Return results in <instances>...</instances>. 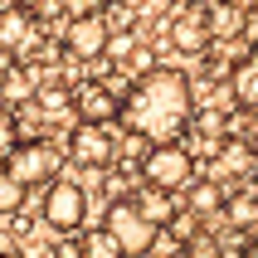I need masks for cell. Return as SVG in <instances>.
<instances>
[{
  "mask_svg": "<svg viewBox=\"0 0 258 258\" xmlns=\"http://www.w3.org/2000/svg\"><path fill=\"white\" fill-rule=\"evenodd\" d=\"M229 93H234L239 107L258 112V49L244 58V63H234V69H229Z\"/></svg>",
  "mask_w": 258,
  "mask_h": 258,
  "instance_id": "obj_13",
  "label": "cell"
},
{
  "mask_svg": "<svg viewBox=\"0 0 258 258\" xmlns=\"http://www.w3.org/2000/svg\"><path fill=\"white\" fill-rule=\"evenodd\" d=\"M229 224H239V229L258 224V195H229Z\"/></svg>",
  "mask_w": 258,
  "mask_h": 258,
  "instance_id": "obj_19",
  "label": "cell"
},
{
  "mask_svg": "<svg viewBox=\"0 0 258 258\" xmlns=\"http://www.w3.org/2000/svg\"><path fill=\"white\" fill-rule=\"evenodd\" d=\"M132 205H137V210H142V219H151V224H156L161 234H166V229L175 224V219L185 215V205H180V200H171L166 190H146V185L137 190V195H132Z\"/></svg>",
  "mask_w": 258,
  "mask_h": 258,
  "instance_id": "obj_10",
  "label": "cell"
},
{
  "mask_svg": "<svg viewBox=\"0 0 258 258\" xmlns=\"http://www.w3.org/2000/svg\"><path fill=\"white\" fill-rule=\"evenodd\" d=\"M5 171H10L25 190L29 185H44V190H49V185H54V171H58V151L49 142H20Z\"/></svg>",
  "mask_w": 258,
  "mask_h": 258,
  "instance_id": "obj_6",
  "label": "cell"
},
{
  "mask_svg": "<svg viewBox=\"0 0 258 258\" xmlns=\"http://www.w3.org/2000/svg\"><path fill=\"white\" fill-rule=\"evenodd\" d=\"M73 112L88 127H107L112 117H122V98L112 93V83H83L73 93Z\"/></svg>",
  "mask_w": 258,
  "mask_h": 258,
  "instance_id": "obj_8",
  "label": "cell"
},
{
  "mask_svg": "<svg viewBox=\"0 0 258 258\" xmlns=\"http://www.w3.org/2000/svg\"><path fill=\"white\" fill-rule=\"evenodd\" d=\"M117 122L146 146H171L195 127V88L180 69H151L122 93Z\"/></svg>",
  "mask_w": 258,
  "mask_h": 258,
  "instance_id": "obj_1",
  "label": "cell"
},
{
  "mask_svg": "<svg viewBox=\"0 0 258 258\" xmlns=\"http://www.w3.org/2000/svg\"><path fill=\"white\" fill-rule=\"evenodd\" d=\"M83 258H122V253H117V244L98 229V234H88V239H83Z\"/></svg>",
  "mask_w": 258,
  "mask_h": 258,
  "instance_id": "obj_20",
  "label": "cell"
},
{
  "mask_svg": "<svg viewBox=\"0 0 258 258\" xmlns=\"http://www.w3.org/2000/svg\"><path fill=\"white\" fill-rule=\"evenodd\" d=\"M39 215H44V224H49V229L73 234L78 224H83V215H88L83 185H73V180H54V185L44 190V200H39Z\"/></svg>",
  "mask_w": 258,
  "mask_h": 258,
  "instance_id": "obj_4",
  "label": "cell"
},
{
  "mask_svg": "<svg viewBox=\"0 0 258 258\" xmlns=\"http://www.w3.org/2000/svg\"><path fill=\"white\" fill-rule=\"evenodd\" d=\"M54 258H83V239H58Z\"/></svg>",
  "mask_w": 258,
  "mask_h": 258,
  "instance_id": "obj_21",
  "label": "cell"
},
{
  "mask_svg": "<svg viewBox=\"0 0 258 258\" xmlns=\"http://www.w3.org/2000/svg\"><path fill=\"white\" fill-rule=\"evenodd\" d=\"M215 156H219V175H248V171L258 166V161H253V146H248V142H224Z\"/></svg>",
  "mask_w": 258,
  "mask_h": 258,
  "instance_id": "obj_16",
  "label": "cell"
},
{
  "mask_svg": "<svg viewBox=\"0 0 258 258\" xmlns=\"http://www.w3.org/2000/svg\"><path fill=\"white\" fill-rule=\"evenodd\" d=\"M185 258H219V253H215V248H190Z\"/></svg>",
  "mask_w": 258,
  "mask_h": 258,
  "instance_id": "obj_22",
  "label": "cell"
},
{
  "mask_svg": "<svg viewBox=\"0 0 258 258\" xmlns=\"http://www.w3.org/2000/svg\"><path fill=\"white\" fill-rule=\"evenodd\" d=\"M102 234L117 244V253H122V258H146L151 248L161 244V229L151 224V219H142V210H137L132 200L107 205V215H102Z\"/></svg>",
  "mask_w": 258,
  "mask_h": 258,
  "instance_id": "obj_3",
  "label": "cell"
},
{
  "mask_svg": "<svg viewBox=\"0 0 258 258\" xmlns=\"http://www.w3.org/2000/svg\"><path fill=\"white\" fill-rule=\"evenodd\" d=\"M15 146H20V122H15L5 107H0V171L10 166V156H15Z\"/></svg>",
  "mask_w": 258,
  "mask_h": 258,
  "instance_id": "obj_18",
  "label": "cell"
},
{
  "mask_svg": "<svg viewBox=\"0 0 258 258\" xmlns=\"http://www.w3.org/2000/svg\"><path fill=\"white\" fill-rule=\"evenodd\" d=\"M253 161H258V142H253Z\"/></svg>",
  "mask_w": 258,
  "mask_h": 258,
  "instance_id": "obj_26",
  "label": "cell"
},
{
  "mask_svg": "<svg viewBox=\"0 0 258 258\" xmlns=\"http://www.w3.org/2000/svg\"><path fill=\"white\" fill-rule=\"evenodd\" d=\"M107 39H112V29H107L102 15H78V20H69V29H63V54L93 63V58L107 54Z\"/></svg>",
  "mask_w": 258,
  "mask_h": 258,
  "instance_id": "obj_7",
  "label": "cell"
},
{
  "mask_svg": "<svg viewBox=\"0 0 258 258\" xmlns=\"http://www.w3.org/2000/svg\"><path fill=\"white\" fill-rule=\"evenodd\" d=\"M244 10H258V0H244Z\"/></svg>",
  "mask_w": 258,
  "mask_h": 258,
  "instance_id": "obj_24",
  "label": "cell"
},
{
  "mask_svg": "<svg viewBox=\"0 0 258 258\" xmlns=\"http://www.w3.org/2000/svg\"><path fill=\"white\" fill-rule=\"evenodd\" d=\"M34 10H25V5H10V10H0V49H25V44H34Z\"/></svg>",
  "mask_w": 258,
  "mask_h": 258,
  "instance_id": "obj_12",
  "label": "cell"
},
{
  "mask_svg": "<svg viewBox=\"0 0 258 258\" xmlns=\"http://www.w3.org/2000/svg\"><path fill=\"white\" fill-rule=\"evenodd\" d=\"M137 180H142L146 190H166V195L195 185V156H190V146H180V142L146 146L142 161H137Z\"/></svg>",
  "mask_w": 258,
  "mask_h": 258,
  "instance_id": "obj_2",
  "label": "cell"
},
{
  "mask_svg": "<svg viewBox=\"0 0 258 258\" xmlns=\"http://www.w3.org/2000/svg\"><path fill=\"white\" fill-rule=\"evenodd\" d=\"M185 205H190V215L200 219V215H215L219 205H229V195H224V185H219V180H195Z\"/></svg>",
  "mask_w": 258,
  "mask_h": 258,
  "instance_id": "obj_15",
  "label": "cell"
},
{
  "mask_svg": "<svg viewBox=\"0 0 258 258\" xmlns=\"http://www.w3.org/2000/svg\"><path fill=\"white\" fill-rule=\"evenodd\" d=\"M171 44L175 49H185V54H205L210 49V25H205V10H185L171 20Z\"/></svg>",
  "mask_w": 258,
  "mask_h": 258,
  "instance_id": "obj_11",
  "label": "cell"
},
{
  "mask_svg": "<svg viewBox=\"0 0 258 258\" xmlns=\"http://www.w3.org/2000/svg\"><path fill=\"white\" fill-rule=\"evenodd\" d=\"M25 200H29V190L15 180L10 171H0V219H10V215H20L25 210Z\"/></svg>",
  "mask_w": 258,
  "mask_h": 258,
  "instance_id": "obj_17",
  "label": "cell"
},
{
  "mask_svg": "<svg viewBox=\"0 0 258 258\" xmlns=\"http://www.w3.org/2000/svg\"><path fill=\"white\" fill-rule=\"evenodd\" d=\"M180 5H185V10H205V5H210V0H180Z\"/></svg>",
  "mask_w": 258,
  "mask_h": 258,
  "instance_id": "obj_23",
  "label": "cell"
},
{
  "mask_svg": "<svg viewBox=\"0 0 258 258\" xmlns=\"http://www.w3.org/2000/svg\"><path fill=\"white\" fill-rule=\"evenodd\" d=\"M102 5H122V0H102Z\"/></svg>",
  "mask_w": 258,
  "mask_h": 258,
  "instance_id": "obj_25",
  "label": "cell"
},
{
  "mask_svg": "<svg viewBox=\"0 0 258 258\" xmlns=\"http://www.w3.org/2000/svg\"><path fill=\"white\" fill-rule=\"evenodd\" d=\"M34 93H39V83H34L25 69H5L0 73V102H5V112L20 107V102H34Z\"/></svg>",
  "mask_w": 258,
  "mask_h": 258,
  "instance_id": "obj_14",
  "label": "cell"
},
{
  "mask_svg": "<svg viewBox=\"0 0 258 258\" xmlns=\"http://www.w3.org/2000/svg\"><path fill=\"white\" fill-rule=\"evenodd\" d=\"M205 25H210V39L224 44V39H244V25H248V10L244 5H229V0H210L205 5Z\"/></svg>",
  "mask_w": 258,
  "mask_h": 258,
  "instance_id": "obj_9",
  "label": "cell"
},
{
  "mask_svg": "<svg viewBox=\"0 0 258 258\" xmlns=\"http://www.w3.org/2000/svg\"><path fill=\"white\" fill-rule=\"evenodd\" d=\"M69 161H73V166H88V171H107V166H117V137H112V127H88V122H78V127L69 132Z\"/></svg>",
  "mask_w": 258,
  "mask_h": 258,
  "instance_id": "obj_5",
  "label": "cell"
}]
</instances>
